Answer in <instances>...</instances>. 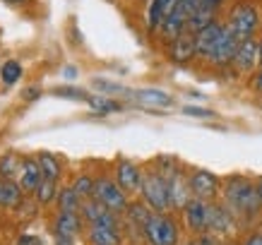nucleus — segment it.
Segmentation results:
<instances>
[{
	"label": "nucleus",
	"mask_w": 262,
	"mask_h": 245,
	"mask_svg": "<svg viewBox=\"0 0 262 245\" xmlns=\"http://www.w3.org/2000/svg\"><path fill=\"white\" fill-rule=\"evenodd\" d=\"M142 178H144V168L140 164H135L133 159H125V157L116 159V164H113V181L118 183L127 195H140Z\"/></svg>",
	"instance_id": "7"
},
{
	"label": "nucleus",
	"mask_w": 262,
	"mask_h": 245,
	"mask_svg": "<svg viewBox=\"0 0 262 245\" xmlns=\"http://www.w3.org/2000/svg\"><path fill=\"white\" fill-rule=\"evenodd\" d=\"M168 183V199H171V212H183L188 202L192 199L190 183H188V171L185 168H176L171 175H166Z\"/></svg>",
	"instance_id": "9"
},
{
	"label": "nucleus",
	"mask_w": 262,
	"mask_h": 245,
	"mask_svg": "<svg viewBox=\"0 0 262 245\" xmlns=\"http://www.w3.org/2000/svg\"><path fill=\"white\" fill-rule=\"evenodd\" d=\"M8 5H22V3H27V0H5Z\"/></svg>",
	"instance_id": "40"
},
{
	"label": "nucleus",
	"mask_w": 262,
	"mask_h": 245,
	"mask_svg": "<svg viewBox=\"0 0 262 245\" xmlns=\"http://www.w3.org/2000/svg\"><path fill=\"white\" fill-rule=\"evenodd\" d=\"M188 245H200V243H188Z\"/></svg>",
	"instance_id": "41"
},
{
	"label": "nucleus",
	"mask_w": 262,
	"mask_h": 245,
	"mask_svg": "<svg viewBox=\"0 0 262 245\" xmlns=\"http://www.w3.org/2000/svg\"><path fill=\"white\" fill-rule=\"evenodd\" d=\"M92 87L101 96H133V89H127L123 84H118V82H111V79H103V77L92 79Z\"/></svg>",
	"instance_id": "27"
},
{
	"label": "nucleus",
	"mask_w": 262,
	"mask_h": 245,
	"mask_svg": "<svg viewBox=\"0 0 262 245\" xmlns=\"http://www.w3.org/2000/svg\"><path fill=\"white\" fill-rule=\"evenodd\" d=\"M255 185H257V195H260V202H262V175L255 178Z\"/></svg>",
	"instance_id": "38"
},
{
	"label": "nucleus",
	"mask_w": 262,
	"mask_h": 245,
	"mask_svg": "<svg viewBox=\"0 0 262 245\" xmlns=\"http://www.w3.org/2000/svg\"><path fill=\"white\" fill-rule=\"evenodd\" d=\"M178 0H149L147 5V15H144V27L149 34H159L161 24L166 22V17L173 12Z\"/></svg>",
	"instance_id": "14"
},
{
	"label": "nucleus",
	"mask_w": 262,
	"mask_h": 245,
	"mask_svg": "<svg viewBox=\"0 0 262 245\" xmlns=\"http://www.w3.org/2000/svg\"><path fill=\"white\" fill-rule=\"evenodd\" d=\"M181 214H183V224H185V229L190 231L192 236H205L207 224H209V202L192 197L190 202H188V207H185Z\"/></svg>",
	"instance_id": "11"
},
{
	"label": "nucleus",
	"mask_w": 262,
	"mask_h": 245,
	"mask_svg": "<svg viewBox=\"0 0 262 245\" xmlns=\"http://www.w3.org/2000/svg\"><path fill=\"white\" fill-rule=\"evenodd\" d=\"M0 79H3V84L12 87L17 79H22V65L17 63V60H5V63L0 65Z\"/></svg>",
	"instance_id": "30"
},
{
	"label": "nucleus",
	"mask_w": 262,
	"mask_h": 245,
	"mask_svg": "<svg viewBox=\"0 0 262 245\" xmlns=\"http://www.w3.org/2000/svg\"><path fill=\"white\" fill-rule=\"evenodd\" d=\"M80 216H82V221L87 224V226H116V229H120L118 214L111 212L108 207H103L101 202L94 199V197H89V199L82 202Z\"/></svg>",
	"instance_id": "10"
},
{
	"label": "nucleus",
	"mask_w": 262,
	"mask_h": 245,
	"mask_svg": "<svg viewBox=\"0 0 262 245\" xmlns=\"http://www.w3.org/2000/svg\"><path fill=\"white\" fill-rule=\"evenodd\" d=\"M94 199H99L103 207H108L111 212L116 214H125L127 205H130V199H127V192L120 188L118 183L108 178V175H101V178H96V185H94Z\"/></svg>",
	"instance_id": "6"
},
{
	"label": "nucleus",
	"mask_w": 262,
	"mask_h": 245,
	"mask_svg": "<svg viewBox=\"0 0 262 245\" xmlns=\"http://www.w3.org/2000/svg\"><path fill=\"white\" fill-rule=\"evenodd\" d=\"M24 190L15 181H3L0 178V207H17L22 202Z\"/></svg>",
	"instance_id": "24"
},
{
	"label": "nucleus",
	"mask_w": 262,
	"mask_h": 245,
	"mask_svg": "<svg viewBox=\"0 0 262 245\" xmlns=\"http://www.w3.org/2000/svg\"><path fill=\"white\" fill-rule=\"evenodd\" d=\"M151 214L154 212L144 205L142 199H140V202H130L125 209V221L130 229H135L137 233H142V238H144V226H147V221L151 219Z\"/></svg>",
	"instance_id": "21"
},
{
	"label": "nucleus",
	"mask_w": 262,
	"mask_h": 245,
	"mask_svg": "<svg viewBox=\"0 0 262 245\" xmlns=\"http://www.w3.org/2000/svg\"><path fill=\"white\" fill-rule=\"evenodd\" d=\"M24 96H27V101H36V99L41 96V92L36 87H32V89H27V92H24Z\"/></svg>",
	"instance_id": "37"
},
{
	"label": "nucleus",
	"mask_w": 262,
	"mask_h": 245,
	"mask_svg": "<svg viewBox=\"0 0 262 245\" xmlns=\"http://www.w3.org/2000/svg\"><path fill=\"white\" fill-rule=\"evenodd\" d=\"M260 224H262V219H260ZM260 231H262V229H260Z\"/></svg>",
	"instance_id": "42"
},
{
	"label": "nucleus",
	"mask_w": 262,
	"mask_h": 245,
	"mask_svg": "<svg viewBox=\"0 0 262 245\" xmlns=\"http://www.w3.org/2000/svg\"><path fill=\"white\" fill-rule=\"evenodd\" d=\"M41 181H43V173H41V166H39V161H36V157H24L19 175H17V185L24 192H34V190L39 188Z\"/></svg>",
	"instance_id": "18"
},
{
	"label": "nucleus",
	"mask_w": 262,
	"mask_h": 245,
	"mask_svg": "<svg viewBox=\"0 0 262 245\" xmlns=\"http://www.w3.org/2000/svg\"><path fill=\"white\" fill-rule=\"evenodd\" d=\"M226 27L238 36V41L253 39L260 29V12L253 3H238L231 8L229 17H226Z\"/></svg>",
	"instance_id": "3"
},
{
	"label": "nucleus",
	"mask_w": 262,
	"mask_h": 245,
	"mask_svg": "<svg viewBox=\"0 0 262 245\" xmlns=\"http://www.w3.org/2000/svg\"><path fill=\"white\" fill-rule=\"evenodd\" d=\"M238 43H241L238 36L226 27V29H224L222 41H219V46H216V51H214V56H212V60H209V65H214V68H229V65H233V58H236Z\"/></svg>",
	"instance_id": "15"
},
{
	"label": "nucleus",
	"mask_w": 262,
	"mask_h": 245,
	"mask_svg": "<svg viewBox=\"0 0 262 245\" xmlns=\"http://www.w3.org/2000/svg\"><path fill=\"white\" fill-rule=\"evenodd\" d=\"M36 161H39L43 178L56 181V183L60 181V175H63V164H60V159L53 157V154H48V151H43V154H36Z\"/></svg>",
	"instance_id": "22"
},
{
	"label": "nucleus",
	"mask_w": 262,
	"mask_h": 245,
	"mask_svg": "<svg viewBox=\"0 0 262 245\" xmlns=\"http://www.w3.org/2000/svg\"><path fill=\"white\" fill-rule=\"evenodd\" d=\"M253 89H255V92H257V94L262 96V68H260V70H257V72H255V75H253Z\"/></svg>",
	"instance_id": "36"
},
{
	"label": "nucleus",
	"mask_w": 262,
	"mask_h": 245,
	"mask_svg": "<svg viewBox=\"0 0 262 245\" xmlns=\"http://www.w3.org/2000/svg\"><path fill=\"white\" fill-rule=\"evenodd\" d=\"M241 245H262V231H248V236L243 238Z\"/></svg>",
	"instance_id": "34"
},
{
	"label": "nucleus",
	"mask_w": 262,
	"mask_h": 245,
	"mask_svg": "<svg viewBox=\"0 0 262 245\" xmlns=\"http://www.w3.org/2000/svg\"><path fill=\"white\" fill-rule=\"evenodd\" d=\"M224 29H226V22H212L209 27H205L202 32L195 34V48H198V58H202V60H212V56H214L216 46H219V41H222L224 36Z\"/></svg>",
	"instance_id": "12"
},
{
	"label": "nucleus",
	"mask_w": 262,
	"mask_h": 245,
	"mask_svg": "<svg viewBox=\"0 0 262 245\" xmlns=\"http://www.w3.org/2000/svg\"><path fill=\"white\" fill-rule=\"evenodd\" d=\"M22 161L24 159L15 151H8L0 157V178L3 181H15L17 183V175H19V168H22Z\"/></svg>",
	"instance_id": "23"
},
{
	"label": "nucleus",
	"mask_w": 262,
	"mask_h": 245,
	"mask_svg": "<svg viewBox=\"0 0 262 245\" xmlns=\"http://www.w3.org/2000/svg\"><path fill=\"white\" fill-rule=\"evenodd\" d=\"M94 185H96V178L94 175H89V173H77L70 183V188L75 190L82 199H89L92 195H94Z\"/></svg>",
	"instance_id": "29"
},
{
	"label": "nucleus",
	"mask_w": 262,
	"mask_h": 245,
	"mask_svg": "<svg viewBox=\"0 0 262 245\" xmlns=\"http://www.w3.org/2000/svg\"><path fill=\"white\" fill-rule=\"evenodd\" d=\"M168 58L176 65L190 63L192 58H198V48H195V34H181L176 41L168 43Z\"/></svg>",
	"instance_id": "16"
},
{
	"label": "nucleus",
	"mask_w": 262,
	"mask_h": 245,
	"mask_svg": "<svg viewBox=\"0 0 262 245\" xmlns=\"http://www.w3.org/2000/svg\"><path fill=\"white\" fill-rule=\"evenodd\" d=\"M34 197H36V202H39L41 207H46V205H51V202H56V197H58V183L43 178V181L39 183V188L34 190Z\"/></svg>",
	"instance_id": "28"
},
{
	"label": "nucleus",
	"mask_w": 262,
	"mask_h": 245,
	"mask_svg": "<svg viewBox=\"0 0 262 245\" xmlns=\"http://www.w3.org/2000/svg\"><path fill=\"white\" fill-rule=\"evenodd\" d=\"M82 216L80 212H58L53 221V233L68 238H77L82 233Z\"/></svg>",
	"instance_id": "19"
},
{
	"label": "nucleus",
	"mask_w": 262,
	"mask_h": 245,
	"mask_svg": "<svg viewBox=\"0 0 262 245\" xmlns=\"http://www.w3.org/2000/svg\"><path fill=\"white\" fill-rule=\"evenodd\" d=\"M53 96H60V99H72V101H89V92L80 87H56L51 92Z\"/></svg>",
	"instance_id": "31"
},
{
	"label": "nucleus",
	"mask_w": 262,
	"mask_h": 245,
	"mask_svg": "<svg viewBox=\"0 0 262 245\" xmlns=\"http://www.w3.org/2000/svg\"><path fill=\"white\" fill-rule=\"evenodd\" d=\"M89 108L94 113H101V116H108V113H118L123 111V103L111 99V96H101V94H92L89 96Z\"/></svg>",
	"instance_id": "25"
},
{
	"label": "nucleus",
	"mask_w": 262,
	"mask_h": 245,
	"mask_svg": "<svg viewBox=\"0 0 262 245\" xmlns=\"http://www.w3.org/2000/svg\"><path fill=\"white\" fill-rule=\"evenodd\" d=\"M135 103L147 106V108H171L173 106V96L164 92V89H154V87H144V89H135L130 96Z\"/></svg>",
	"instance_id": "17"
},
{
	"label": "nucleus",
	"mask_w": 262,
	"mask_h": 245,
	"mask_svg": "<svg viewBox=\"0 0 262 245\" xmlns=\"http://www.w3.org/2000/svg\"><path fill=\"white\" fill-rule=\"evenodd\" d=\"M233 68L241 75H250V72L260 68V39L257 36L238 43V51H236V58H233Z\"/></svg>",
	"instance_id": "13"
},
{
	"label": "nucleus",
	"mask_w": 262,
	"mask_h": 245,
	"mask_svg": "<svg viewBox=\"0 0 262 245\" xmlns=\"http://www.w3.org/2000/svg\"><path fill=\"white\" fill-rule=\"evenodd\" d=\"M56 202H58V212H80V207H82V202H84V199H82L80 195H77V192L68 185V188L58 190Z\"/></svg>",
	"instance_id": "26"
},
{
	"label": "nucleus",
	"mask_w": 262,
	"mask_h": 245,
	"mask_svg": "<svg viewBox=\"0 0 262 245\" xmlns=\"http://www.w3.org/2000/svg\"><path fill=\"white\" fill-rule=\"evenodd\" d=\"M15 245H43V240L39 236H34V233H22L15 240Z\"/></svg>",
	"instance_id": "33"
},
{
	"label": "nucleus",
	"mask_w": 262,
	"mask_h": 245,
	"mask_svg": "<svg viewBox=\"0 0 262 245\" xmlns=\"http://www.w3.org/2000/svg\"><path fill=\"white\" fill-rule=\"evenodd\" d=\"M140 199L157 214H168L171 212V199H168V183L166 178L157 171L154 166L144 168L142 178V190H140Z\"/></svg>",
	"instance_id": "2"
},
{
	"label": "nucleus",
	"mask_w": 262,
	"mask_h": 245,
	"mask_svg": "<svg viewBox=\"0 0 262 245\" xmlns=\"http://www.w3.org/2000/svg\"><path fill=\"white\" fill-rule=\"evenodd\" d=\"M188 183H190L192 197L205 199V202H219L222 197V178L214 171L188 168Z\"/></svg>",
	"instance_id": "5"
},
{
	"label": "nucleus",
	"mask_w": 262,
	"mask_h": 245,
	"mask_svg": "<svg viewBox=\"0 0 262 245\" xmlns=\"http://www.w3.org/2000/svg\"><path fill=\"white\" fill-rule=\"evenodd\" d=\"M63 75H65V77H75V75H77V70H75V68H65Z\"/></svg>",
	"instance_id": "39"
},
{
	"label": "nucleus",
	"mask_w": 262,
	"mask_h": 245,
	"mask_svg": "<svg viewBox=\"0 0 262 245\" xmlns=\"http://www.w3.org/2000/svg\"><path fill=\"white\" fill-rule=\"evenodd\" d=\"M144 240L149 245H178L181 243V229L171 214L154 212L144 226Z\"/></svg>",
	"instance_id": "4"
},
{
	"label": "nucleus",
	"mask_w": 262,
	"mask_h": 245,
	"mask_svg": "<svg viewBox=\"0 0 262 245\" xmlns=\"http://www.w3.org/2000/svg\"><path fill=\"white\" fill-rule=\"evenodd\" d=\"M53 245H77V238H68V236L53 233Z\"/></svg>",
	"instance_id": "35"
},
{
	"label": "nucleus",
	"mask_w": 262,
	"mask_h": 245,
	"mask_svg": "<svg viewBox=\"0 0 262 245\" xmlns=\"http://www.w3.org/2000/svg\"><path fill=\"white\" fill-rule=\"evenodd\" d=\"M226 209H229L241 226H253L262 219V202L257 195V185L253 178L241 173L222 178V197H219Z\"/></svg>",
	"instance_id": "1"
},
{
	"label": "nucleus",
	"mask_w": 262,
	"mask_h": 245,
	"mask_svg": "<svg viewBox=\"0 0 262 245\" xmlns=\"http://www.w3.org/2000/svg\"><path fill=\"white\" fill-rule=\"evenodd\" d=\"M241 224L233 214L222 205V202H209V224H207V233L214 238H233L238 233Z\"/></svg>",
	"instance_id": "8"
},
{
	"label": "nucleus",
	"mask_w": 262,
	"mask_h": 245,
	"mask_svg": "<svg viewBox=\"0 0 262 245\" xmlns=\"http://www.w3.org/2000/svg\"><path fill=\"white\" fill-rule=\"evenodd\" d=\"M183 113H185V116H192V118H202V120L216 118V113L212 111V108H202V106H183Z\"/></svg>",
	"instance_id": "32"
},
{
	"label": "nucleus",
	"mask_w": 262,
	"mask_h": 245,
	"mask_svg": "<svg viewBox=\"0 0 262 245\" xmlns=\"http://www.w3.org/2000/svg\"><path fill=\"white\" fill-rule=\"evenodd\" d=\"M89 245H120L123 243V231L116 226H89L87 229Z\"/></svg>",
	"instance_id": "20"
}]
</instances>
